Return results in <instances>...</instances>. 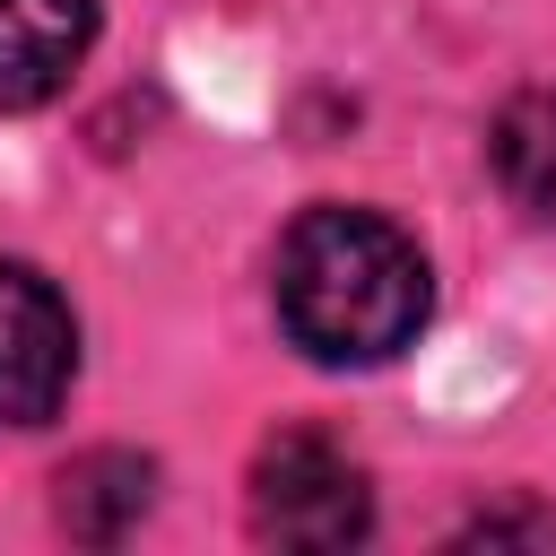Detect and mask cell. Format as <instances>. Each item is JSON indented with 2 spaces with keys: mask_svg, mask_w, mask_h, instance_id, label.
I'll list each match as a JSON object with an SVG mask.
<instances>
[{
  "mask_svg": "<svg viewBox=\"0 0 556 556\" xmlns=\"http://www.w3.org/2000/svg\"><path fill=\"white\" fill-rule=\"evenodd\" d=\"M252 539L269 547H356L374 539V486L330 434H278L252 460Z\"/></svg>",
  "mask_w": 556,
  "mask_h": 556,
  "instance_id": "7a4b0ae2",
  "label": "cell"
},
{
  "mask_svg": "<svg viewBox=\"0 0 556 556\" xmlns=\"http://www.w3.org/2000/svg\"><path fill=\"white\" fill-rule=\"evenodd\" d=\"M148 486H156V469L139 452H87V460L61 469V530L87 539V547H113L148 513Z\"/></svg>",
  "mask_w": 556,
  "mask_h": 556,
  "instance_id": "8992f818",
  "label": "cell"
},
{
  "mask_svg": "<svg viewBox=\"0 0 556 556\" xmlns=\"http://www.w3.org/2000/svg\"><path fill=\"white\" fill-rule=\"evenodd\" d=\"M78 382V313L70 295L26 269L0 261V426H43Z\"/></svg>",
  "mask_w": 556,
  "mask_h": 556,
  "instance_id": "3957f363",
  "label": "cell"
},
{
  "mask_svg": "<svg viewBox=\"0 0 556 556\" xmlns=\"http://www.w3.org/2000/svg\"><path fill=\"white\" fill-rule=\"evenodd\" d=\"M513 539L556 547V513H547V504H495V513H478V521L452 530V547H513Z\"/></svg>",
  "mask_w": 556,
  "mask_h": 556,
  "instance_id": "52a82bcc",
  "label": "cell"
},
{
  "mask_svg": "<svg viewBox=\"0 0 556 556\" xmlns=\"http://www.w3.org/2000/svg\"><path fill=\"white\" fill-rule=\"evenodd\" d=\"M96 52V0H0V113L52 104Z\"/></svg>",
  "mask_w": 556,
  "mask_h": 556,
  "instance_id": "277c9868",
  "label": "cell"
},
{
  "mask_svg": "<svg viewBox=\"0 0 556 556\" xmlns=\"http://www.w3.org/2000/svg\"><path fill=\"white\" fill-rule=\"evenodd\" d=\"M278 330L313 365H391L426 313H434V269L408 226L382 208L321 200L278 235Z\"/></svg>",
  "mask_w": 556,
  "mask_h": 556,
  "instance_id": "6da1fadb",
  "label": "cell"
},
{
  "mask_svg": "<svg viewBox=\"0 0 556 556\" xmlns=\"http://www.w3.org/2000/svg\"><path fill=\"white\" fill-rule=\"evenodd\" d=\"M486 165L521 217H556V87H521L486 122Z\"/></svg>",
  "mask_w": 556,
  "mask_h": 556,
  "instance_id": "5b68a950",
  "label": "cell"
}]
</instances>
